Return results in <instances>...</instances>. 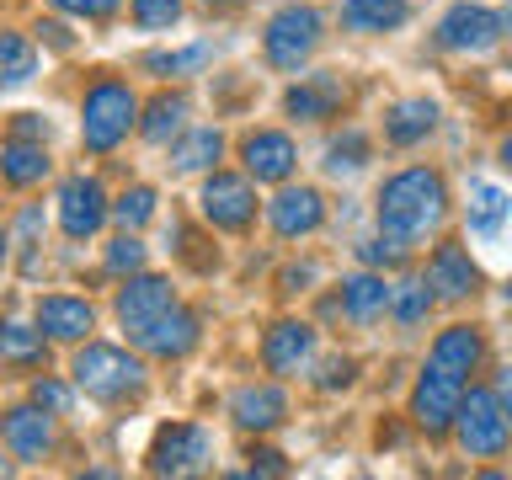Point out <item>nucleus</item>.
Masks as SVG:
<instances>
[{
	"label": "nucleus",
	"instance_id": "1",
	"mask_svg": "<svg viewBox=\"0 0 512 480\" xmlns=\"http://www.w3.org/2000/svg\"><path fill=\"white\" fill-rule=\"evenodd\" d=\"M443 214H448V187H443V176L427 171V166H411V171L390 176L384 192H379V224H384V235L416 240V235L438 230Z\"/></svg>",
	"mask_w": 512,
	"mask_h": 480
},
{
	"label": "nucleus",
	"instance_id": "2",
	"mask_svg": "<svg viewBox=\"0 0 512 480\" xmlns=\"http://www.w3.org/2000/svg\"><path fill=\"white\" fill-rule=\"evenodd\" d=\"M134 118H139L134 91H128L123 80H96V86L86 91V107H80V139H86V150L107 155L128 139Z\"/></svg>",
	"mask_w": 512,
	"mask_h": 480
},
{
	"label": "nucleus",
	"instance_id": "3",
	"mask_svg": "<svg viewBox=\"0 0 512 480\" xmlns=\"http://www.w3.org/2000/svg\"><path fill=\"white\" fill-rule=\"evenodd\" d=\"M459 448L470 459H502L507 454V406L496 390H464L454 406Z\"/></svg>",
	"mask_w": 512,
	"mask_h": 480
},
{
	"label": "nucleus",
	"instance_id": "4",
	"mask_svg": "<svg viewBox=\"0 0 512 480\" xmlns=\"http://www.w3.org/2000/svg\"><path fill=\"white\" fill-rule=\"evenodd\" d=\"M75 384L86 390L91 400H123L144 384V363L128 358L123 347H107V342H86L75 358Z\"/></svg>",
	"mask_w": 512,
	"mask_h": 480
},
{
	"label": "nucleus",
	"instance_id": "5",
	"mask_svg": "<svg viewBox=\"0 0 512 480\" xmlns=\"http://www.w3.org/2000/svg\"><path fill=\"white\" fill-rule=\"evenodd\" d=\"M214 459V438L198 422H171L150 443V475H198Z\"/></svg>",
	"mask_w": 512,
	"mask_h": 480
},
{
	"label": "nucleus",
	"instance_id": "6",
	"mask_svg": "<svg viewBox=\"0 0 512 480\" xmlns=\"http://www.w3.org/2000/svg\"><path fill=\"white\" fill-rule=\"evenodd\" d=\"M315 43H320V11L315 6H283L267 22V59L278 70H299L315 54Z\"/></svg>",
	"mask_w": 512,
	"mask_h": 480
},
{
	"label": "nucleus",
	"instance_id": "7",
	"mask_svg": "<svg viewBox=\"0 0 512 480\" xmlns=\"http://www.w3.org/2000/svg\"><path fill=\"white\" fill-rule=\"evenodd\" d=\"M107 224V192L96 176H64L59 187V230L70 240H91Z\"/></svg>",
	"mask_w": 512,
	"mask_h": 480
},
{
	"label": "nucleus",
	"instance_id": "8",
	"mask_svg": "<svg viewBox=\"0 0 512 480\" xmlns=\"http://www.w3.org/2000/svg\"><path fill=\"white\" fill-rule=\"evenodd\" d=\"M507 16L502 11H486V6H454L438 22V43L454 48V54H486V48H496V38H502Z\"/></svg>",
	"mask_w": 512,
	"mask_h": 480
},
{
	"label": "nucleus",
	"instance_id": "9",
	"mask_svg": "<svg viewBox=\"0 0 512 480\" xmlns=\"http://www.w3.org/2000/svg\"><path fill=\"white\" fill-rule=\"evenodd\" d=\"M203 214L214 230H246L256 219V192L246 176H230V171H214L203 182Z\"/></svg>",
	"mask_w": 512,
	"mask_h": 480
},
{
	"label": "nucleus",
	"instance_id": "10",
	"mask_svg": "<svg viewBox=\"0 0 512 480\" xmlns=\"http://www.w3.org/2000/svg\"><path fill=\"white\" fill-rule=\"evenodd\" d=\"M459 395H464V379H454V374H443V368L427 363V374L416 379V395H411L416 427H422V432H448V427H454Z\"/></svg>",
	"mask_w": 512,
	"mask_h": 480
},
{
	"label": "nucleus",
	"instance_id": "11",
	"mask_svg": "<svg viewBox=\"0 0 512 480\" xmlns=\"http://www.w3.org/2000/svg\"><path fill=\"white\" fill-rule=\"evenodd\" d=\"M315 358V331L304 326V320H278V326L267 331V342H262V363H267V374H283V379H294L304 374Z\"/></svg>",
	"mask_w": 512,
	"mask_h": 480
},
{
	"label": "nucleus",
	"instance_id": "12",
	"mask_svg": "<svg viewBox=\"0 0 512 480\" xmlns=\"http://www.w3.org/2000/svg\"><path fill=\"white\" fill-rule=\"evenodd\" d=\"M134 342H139L144 352H155V358H187V352L198 347V320L171 304V310H160L155 320L134 326Z\"/></svg>",
	"mask_w": 512,
	"mask_h": 480
},
{
	"label": "nucleus",
	"instance_id": "13",
	"mask_svg": "<svg viewBox=\"0 0 512 480\" xmlns=\"http://www.w3.org/2000/svg\"><path fill=\"white\" fill-rule=\"evenodd\" d=\"M267 219H272V230H278L283 240H299V235H315V230H320L326 203H320L315 187H288V192H278V198H272Z\"/></svg>",
	"mask_w": 512,
	"mask_h": 480
},
{
	"label": "nucleus",
	"instance_id": "14",
	"mask_svg": "<svg viewBox=\"0 0 512 480\" xmlns=\"http://www.w3.org/2000/svg\"><path fill=\"white\" fill-rule=\"evenodd\" d=\"M0 438L16 459H43L48 448H54V427H48V411L43 406H16L6 411V422H0Z\"/></svg>",
	"mask_w": 512,
	"mask_h": 480
},
{
	"label": "nucleus",
	"instance_id": "15",
	"mask_svg": "<svg viewBox=\"0 0 512 480\" xmlns=\"http://www.w3.org/2000/svg\"><path fill=\"white\" fill-rule=\"evenodd\" d=\"M422 283L438 299H470L475 288H480V272H475V262L459 246H438V251H432V262H427V278Z\"/></svg>",
	"mask_w": 512,
	"mask_h": 480
},
{
	"label": "nucleus",
	"instance_id": "16",
	"mask_svg": "<svg viewBox=\"0 0 512 480\" xmlns=\"http://www.w3.org/2000/svg\"><path fill=\"white\" fill-rule=\"evenodd\" d=\"M480 358H486V342H480V331H475V326H448L438 342H432V358H427V363L470 384V374L480 368Z\"/></svg>",
	"mask_w": 512,
	"mask_h": 480
},
{
	"label": "nucleus",
	"instance_id": "17",
	"mask_svg": "<svg viewBox=\"0 0 512 480\" xmlns=\"http://www.w3.org/2000/svg\"><path fill=\"white\" fill-rule=\"evenodd\" d=\"M171 304H176V294H171L166 278H155V272L134 278V272H128V288L118 294V315H123V326L134 331V326H144V320H155L160 310H171Z\"/></svg>",
	"mask_w": 512,
	"mask_h": 480
},
{
	"label": "nucleus",
	"instance_id": "18",
	"mask_svg": "<svg viewBox=\"0 0 512 480\" xmlns=\"http://www.w3.org/2000/svg\"><path fill=\"white\" fill-rule=\"evenodd\" d=\"M96 326V310L86 299H70V294H48L38 304V331H48L54 342H80Z\"/></svg>",
	"mask_w": 512,
	"mask_h": 480
},
{
	"label": "nucleus",
	"instance_id": "19",
	"mask_svg": "<svg viewBox=\"0 0 512 480\" xmlns=\"http://www.w3.org/2000/svg\"><path fill=\"white\" fill-rule=\"evenodd\" d=\"M230 416H235V427H246V432H272L288 416V400H283V390H272V384H246V390L230 400Z\"/></svg>",
	"mask_w": 512,
	"mask_h": 480
},
{
	"label": "nucleus",
	"instance_id": "20",
	"mask_svg": "<svg viewBox=\"0 0 512 480\" xmlns=\"http://www.w3.org/2000/svg\"><path fill=\"white\" fill-rule=\"evenodd\" d=\"M294 139H288V134H272V128H267V134H251L246 139V171L256 176V182H283V176L288 171H294Z\"/></svg>",
	"mask_w": 512,
	"mask_h": 480
},
{
	"label": "nucleus",
	"instance_id": "21",
	"mask_svg": "<svg viewBox=\"0 0 512 480\" xmlns=\"http://www.w3.org/2000/svg\"><path fill=\"white\" fill-rule=\"evenodd\" d=\"M432 123H438V102H427V96H411V102H395L390 118H384V139L390 144H422L432 134Z\"/></svg>",
	"mask_w": 512,
	"mask_h": 480
},
{
	"label": "nucleus",
	"instance_id": "22",
	"mask_svg": "<svg viewBox=\"0 0 512 480\" xmlns=\"http://www.w3.org/2000/svg\"><path fill=\"white\" fill-rule=\"evenodd\" d=\"M342 80L336 75H310V80H299L294 91L283 96V107L294 112V118H331L336 107H342Z\"/></svg>",
	"mask_w": 512,
	"mask_h": 480
},
{
	"label": "nucleus",
	"instance_id": "23",
	"mask_svg": "<svg viewBox=\"0 0 512 480\" xmlns=\"http://www.w3.org/2000/svg\"><path fill=\"white\" fill-rule=\"evenodd\" d=\"M0 176H6L11 187H32L48 176V150L43 139H11L0 144Z\"/></svg>",
	"mask_w": 512,
	"mask_h": 480
},
{
	"label": "nucleus",
	"instance_id": "24",
	"mask_svg": "<svg viewBox=\"0 0 512 480\" xmlns=\"http://www.w3.org/2000/svg\"><path fill=\"white\" fill-rule=\"evenodd\" d=\"M411 16L406 0H342V27L352 32H390Z\"/></svg>",
	"mask_w": 512,
	"mask_h": 480
},
{
	"label": "nucleus",
	"instance_id": "25",
	"mask_svg": "<svg viewBox=\"0 0 512 480\" xmlns=\"http://www.w3.org/2000/svg\"><path fill=\"white\" fill-rule=\"evenodd\" d=\"M342 304H347V315L358 320V326H368V320L384 315V304H390V288H384V278H374V272H358V278L342 283Z\"/></svg>",
	"mask_w": 512,
	"mask_h": 480
},
{
	"label": "nucleus",
	"instance_id": "26",
	"mask_svg": "<svg viewBox=\"0 0 512 480\" xmlns=\"http://www.w3.org/2000/svg\"><path fill=\"white\" fill-rule=\"evenodd\" d=\"M38 75V54L22 32H0V86H27Z\"/></svg>",
	"mask_w": 512,
	"mask_h": 480
},
{
	"label": "nucleus",
	"instance_id": "27",
	"mask_svg": "<svg viewBox=\"0 0 512 480\" xmlns=\"http://www.w3.org/2000/svg\"><path fill=\"white\" fill-rule=\"evenodd\" d=\"M219 155H224V134L219 128H198V134H187L171 150V166L176 171H203V166H214Z\"/></svg>",
	"mask_w": 512,
	"mask_h": 480
},
{
	"label": "nucleus",
	"instance_id": "28",
	"mask_svg": "<svg viewBox=\"0 0 512 480\" xmlns=\"http://www.w3.org/2000/svg\"><path fill=\"white\" fill-rule=\"evenodd\" d=\"M502 219H507V192H502V187H475L470 230H475L480 240H496V235H502Z\"/></svg>",
	"mask_w": 512,
	"mask_h": 480
},
{
	"label": "nucleus",
	"instance_id": "29",
	"mask_svg": "<svg viewBox=\"0 0 512 480\" xmlns=\"http://www.w3.org/2000/svg\"><path fill=\"white\" fill-rule=\"evenodd\" d=\"M182 123H187V96H155L150 118H144V139L166 144L171 134H182Z\"/></svg>",
	"mask_w": 512,
	"mask_h": 480
},
{
	"label": "nucleus",
	"instance_id": "30",
	"mask_svg": "<svg viewBox=\"0 0 512 480\" xmlns=\"http://www.w3.org/2000/svg\"><path fill=\"white\" fill-rule=\"evenodd\" d=\"M0 363H43V331L27 326H0Z\"/></svg>",
	"mask_w": 512,
	"mask_h": 480
},
{
	"label": "nucleus",
	"instance_id": "31",
	"mask_svg": "<svg viewBox=\"0 0 512 480\" xmlns=\"http://www.w3.org/2000/svg\"><path fill=\"white\" fill-rule=\"evenodd\" d=\"M427 304H432L427 283H422V278H406V283H395V288H390V304H384V310H395L400 326H416V320L427 315Z\"/></svg>",
	"mask_w": 512,
	"mask_h": 480
},
{
	"label": "nucleus",
	"instance_id": "32",
	"mask_svg": "<svg viewBox=\"0 0 512 480\" xmlns=\"http://www.w3.org/2000/svg\"><path fill=\"white\" fill-rule=\"evenodd\" d=\"M363 160H368V139L358 134V128H347V134L326 150V171L331 176H352V171H363Z\"/></svg>",
	"mask_w": 512,
	"mask_h": 480
},
{
	"label": "nucleus",
	"instance_id": "33",
	"mask_svg": "<svg viewBox=\"0 0 512 480\" xmlns=\"http://www.w3.org/2000/svg\"><path fill=\"white\" fill-rule=\"evenodd\" d=\"M107 214H118V224H123V230H139V224L155 214V192H150V187H128L123 198L107 208Z\"/></svg>",
	"mask_w": 512,
	"mask_h": 480
},
{
	"label": "nucleus",
	"instance_id": "34",
	"mask_svg": "<svg viewBox=\"0 0 512 480\" xmlns=\"http://www.w3.org/2000/svg\"><path fill=\"white\" fill-rule=\"evenodd\" d=\"M102 267H107V272H118V278H123V272H139V267H144V246H139L134 235H118V240L107 246Z\"/></svg>",
	"mask_w": 512,
	"mask_h": 480
},
{
	"label": "nucleus",
	"instance_id": "35",
	"mask_svg": "<svg viewBox=\"0 0 512 480\" xmlns=\"http://www.w3.org/2000/svg\"><path fill=\"white\" fill-rule=\"evenodd\" d=\"M203 59H208V43H192V48H182V54H150L144 64H150L155 75H182V70H198Z\"/></svg>",
	"mask_w": 512,
	"mask_h": 480
},
{
	"label": "nucleus",
	"instance_id": "36",
	"mask_svg": "<svg viewBox=\"0 0 512 480\" xmlns=\"http://www.w3.org/2000/svg\"><path fill=\"white\" fill-rule=\"evenodd\" d=\"M182 0H134V22L139 27H176Z\"/></svg>",
	"mask_w": 512,
	"mask_h": 480
},
{
	"label": "nucleus",
	"instance_id": "37",
	"mask_svg": "<svg viewBox=\"0 0 512 480\" xmlns=\"http://www.w3.org/2000/svg\"><path fill=\"white\" fill-rule=\"evenodd\" d=\"M32 406H43L48 416H64V411H70V384L38 379V384H32Z\"/></svg>",
	"mask_w": 512,
	"mask_h": 480
},
{
	"label": "nucleus",
	"instance_id": "38",
	"mask_svg": "<svg viewBox=\"0 0 512 480\" xmlns=\"http://www.w3.org/2000/svg\"><path fill=\"white\" fill-rule=\"evenodd\" d=\"M363 262H368V267H395V262H406V240H400V235L368 240V246H363Z\"/></svg>",
	"mask_w": 512,
	"mask_h": 480
},
{
	"label": "nucleus",
	"instance_id": "39",
	"mask_svg": "<svg viewBox=\"0 0 512 480\" xmlns=\"http://www.w3.org/2000/svg\"><path fill=\"white\" fill-rule=\"evenodd\" d=\"M54 6L70 16H107V11H118V0H54Z\"/></svg>",
	"mask_w": 512,
	"mask_h": 480
},
{
	"label": "nucleus",
	"instance_id": "40",
	"mask_svg": "<svg viewBox=\"0 0 512 480\" xmlns=\"http://www.w3.org/2000/svg\"><path fill=\"white\" fill-rule=\"evenodd\" d=\"M251 475H288L283 454H272V448H256L251 454Z\"/></svg>",
	"mask_w": 512,
	"mask_h": 480
},
{
	"label": "nucleus",
	"instance_id": "41",
	"mask_svg": "<svg viewBox=\"0 0 512 480\" xmlns=\"http://www.w3.org/2000/svg\"><path fill=\"white\" fill-rule=\"evenodd\" d=\"M320 384H326V390H342V384H352V358H331V363H326V379H320Z\"/></svg>",
	"mask_w": 512,
	"mask_h": 480
},
{
	"label": "nucleus",
	"instance_id": "42",
	"mask_svg": "<svg viewBox=\"0 0 512 480\" xmlns=\"http://www.w3.org/2000/svg\"><path fill=\"white\" fill-rule=\"evenodd\" d=\"M6 251H11V235L0 230V267H6Z\"/></svg>",
	"mask_w": 512,
	"mask_h": 480
},
{
	"label": "nucleus",
	"instance_id": "43",
	"mask_svg": "<svg viewBox=\"0 0 512 480\" xmlns=\"http://www.w3.org/2000/svg\"><path fill=\"white\" fill-rule=\"evenodd\" d=\"M208 6H230V0H208Z\"/></svg>",
	"mask_w": 512,
	"mask_h": 480
},
{
	"label": "nucleus",
	"instance_id": "44",
	"mask_svg": "<svg viewBox=\"0 0 512 480\" xmlns=\"http://www.w3.org/2000/svg\"><path fill=\"white\" fill-rule=\"evenodd\" d=\"M0 475H6V459H0Z\"/></svg>",
	"mask_w": 512,
	"mask_h": 480
}]
</instances>
